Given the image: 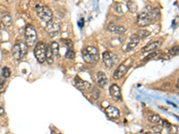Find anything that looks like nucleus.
<instances>
[{"mask_svg": "<svg viewBox=\"0 0 179 134\" xmlns=\"http://www.w3.org/2000/svg\"><path fill=\"white\" fill-rule=\"evenodd\" d=\"M11 75V71L9 68H7V67H4V68L2 69V76L4 78H9Z\"/></svg>", "mask_w": 179, "mask_h": 134, "instance_id": "a878e982", "label": "nucleus"}, {"mask_svg": "<svg viewBox=\"0 0 179 134\" xmlns=\"http://www.w3.org/2000/svg\"><path fill=\"white\" fill-rule=\"evenodd\" d=\"M170 127H171V128H172V130H173V131H171V133L175 134V133H176V132H177V126H175V125H170Z\"/></svg>", "mask_w": 179, "mask_h": 134, "instance_id": "7c9ffc66", "label": "nucleus"}, {"mask_svg": "<svg viewBox=\"0 0 179 134\" xmlns=\"http://www.w3.org/2000/svg\"><path fill=\"white\" fill-rule=\"evenodd\" d=\"M37 15L45 22H48L51 20H53V13L48 6H41L37 10Z\"/></svg>", "mask_w": 179, "mask_h": 134, "instance_id": "0eeeda50", "label": "nucleus"}, {"mask_svg": "<svg viewBox=\"0 0 179 134\" xmlns=\"http://www.w3.org/2000/svg\"><path fill=\"white\" fill-rule=\"evenodd\" d=\"M54 134H58V133H54Z\"/></svg>", "mask_w": 179, "mask_h": 134, "instance_id": "f704fd0d", "label": "nucleus"}, {"mask_svg": "<svg viewBox=\"0 0 179 134\" xmlns=\"http://www.w3.org/2000/svg\"><path fill=\"white\" fill-rule=\"evenodd\" d=\"M4 114H5V110H4V108H2V107L0 106V116L3 115Z\"/></svg>", "mask_w": 179, "mask_h": 134, "instance_id": "2f4dec72", "label": "nucleus"}, {"mask_svg": "<svg viewBox=\"0 0 179 134\" xmlns=\"http://www.w3.org/2000/svg\"><path fill=\"white\" fill-rule=\"evenodd\" d=\"M126 6H127V7H128L129 11L131 13H136L137 10H138V6L134 1H127Z\"/></svg>", "mask_w": 179, "mask_h": 134, "instance_id": "aec40b11", "label": "nucleus"}, {"mask_svg": "<svg viewBox=\"0 0 179 134\" xmlns=\"http://www.w3.org/2000/svg\"><path fill=\"white\" fill-rule=\"evenodd\" d=\"M97 83L100 88H104L108 83V78L107 75L103 72H98L96 74Z\"/></svg>", "mask_w": 179, "mask_h": 134, "instance_id": "4468645a", "label": "nucleus"}, {"mask_svg": "<svg viewBox=\"0 0 179 134\" xmlns=\"http://www.w3.org/2000/svg\"><path fill=\"white\" fill-rule=\"evenodd\" d=\"M46 50L47 45L43 42H38L34 48V56L37 61L42 64L46 61Z\"/></svg>", "mask_w": 179, "mask_h": 134, "instance_id": "39448f33", "label": "nucleus"}, {"mask_svg": "<svg viewBox=\"0 0 179 134\" xmlns=\"http://www.w3.org/2000/svg\"><path fill=\"white\" fill-rule=\"evenodd\" d=\"M108 30L110 31V32H113V33H116V34H123L125 32V28L124 26H121V25H117L113 22H110L108 25Z\"/></svg>", "mask_w": 179, "mask_h": 134, "instance_id": "f8f14e48", "label": "nucleus"}, {"mask_svg": "<svg viewBox=\"0 0 179 134\" xmlns=\"http://www.w3.org/2000/svg\"><path fill=\"white\" fill-rule=\"evenodd\" d=\"M148 120L150 124H157L159 123L160 121V116L159 114H151L148 117Z\"/></svg>", "mask_w": 179, "mask_h": 134, "instance_id": "412c9836", "label": "nucleus"}, {"mask_svg": "<svg viewBox=\"0 0 179 134\" xmlns=\"http://www.w3.org/2000/svg\"><path fill=\"white\" fill-rule=\"evenodd\" d=\"M105 112L108 114V117L112 118V119H118L120 117V112L119 110L117 108V107L112 106V105H108L105 108Z\"/></svg>", "mask_w": 179, "mask_h": 134, "instance_id": "9b49d317", "label": "nucleus"}, {"mask_svg": "<svg viewBox=\"0 0 179 134\" xmlns=\"http://www.w3.org/2000/svg\"><path fill=\"white\" fill-rule=\"evenodd\" d=\"M151 10L150 6H146L140 13L137 17V24L140 27H145L151 22Z\"/></svg>", "mask_w": 179, "mask_h": 134, "instance_id": "f03ea898", "label": "nucleus"}, {"mask_svg": "<svg viewBox=\"0 0 179 134\" xmlns=\"http://www.w3.org/2000/svg\"><path fill=\"white\" fill-rule=\"evenodd\" d=\"M75 57V52L73 49H67L66 53V58L73 60Z\"/></svg>", "mask_w": 179, "mask_h": 134, "instance_id": "b1692460", "label": "nucleus"}, {"mask_svg": "<svg viewBox=\"0 0 179 134\" xmlns=\"http://www.w3.org/2000/svg\"><path fill=\"white\" fill-rule=\"evenodd\" d=\"M126 72H127V66L124 64H121L114 73V79L115 80L121 79L125 74Z\"/></svg>", "mask_w": 179, "mask_h": 134, "instance_id": "ddd939ff", "label": "nucleus"}, {"mask_svg": "<svg viewBox=\"0 0 179 134\" xmlns=\"http://www.w3.org/2000/svg\"><path fill=\"white\" fill-rule=\"evenodd\" d=\"M162 43L160 41H155V42H152V43H150L148 44L147 46H145L143 49H142V52L143 53H150V52H153L154 50L159 48L161 47Z\"/></svg>", "mask_w": 179, "mask_h": 134, "instance_id": "2eb2a0df", "label": "nucleus"}, {"mask_svg": "<svg viewBox=\"0 0 179 134\" xmlns=\"http://www.w3.org/2000/svg\"><path fill=\"white\" fill-rule=\"evenodd\" d=\"M92 97L96 100V99H98L99 98V89H94L92 91Z\"/></svg>", "mask_w": 179, "mask_h": 134, "instance_id": "cd10ccee", "label": "nucleus"}, {"mask_svg": "<svg viewBox=\"0 0 179 134\" xmlns=\"http://www.w3.org/2000/svg\"><path fill=\"white\" fill-rule=\"evenodd\" d=\"M145 134H160L159 132H154V133H152V132H147Z\"/></svg>", "mask_w": 179, "mask_h": 134, "instance_id": "473e14b6", "label": "nucleus"}, {"mask_svg": "<svg viewBox=\"0 0 179 134\" xmlns=\"http://www.w3.org/2000/svg\"><path fill=\"white\" fill-rule=\"evenodd\" d=\"M24 38H25V42H26L27 46H32L36 43L37 32H36V30L32 25L29 24V25H27L26 28H25Z\"/></svg>", "mask_w": 179, "mask_h": 134, "instance_id": "20e7f679", "label": "nucleus"}, {"mask_svg": "<svg viewBox=\"0 0 179 134\" xmlns=\"http://www.w3.org/2000/svg\"><path fill=\"white\" fill-rule=\"evenodd\" d=\"M109 93L110 96L113 99L116 101H121L122 100V95H121V89L117 84H112L109 87Z\"/></svg>", "mask_w": 179, "mask_h": 134, "instance_id": "1a4fd4ad", "label": "nucleus"}, {"mask_svg": "<svg viewBox=\"0 0 179 134\" xmlns=\"http://www.w3.org/2000/svg\"><path fill=\"white\" fill-rule=\"evenodd\" d=\"M46 61L48 62V64H52L54 62V56L52 52L50 50L49 46H47V50H46Z\"/></svg>", "mask_w": 179, "mask_h": 134, "instance_id": "6ab92c4d", "label": "nucleus"}, {"mask_svg": "<svg viewBox=\"0 0 179 134\" xmlns=\"http://www.w3.org/2000/svg\"><path fill=\"white\" fill-rule=\"evenodd\" d=\"M83 60L88 64H92L99 60V51L95 47H87L82 51Z\"/></svg>", "mask_w": 179, "mask_h": 134, "instance_id": "f257e3e1", "label": "nucleus"}, {"mask_svg": "<svg viewBox=\"0 0 179 134\" xmlns=\"http://www.w3.org/2000/svg\"><path fill=\"white\" fill-rule=\"evenodd\" d=\"M102 60H103L104 64L108 67V68H112L113 66H115L117 62H118V57L112 52L106 51L102 55Z\"/></svg>", "mask_w": 179, "mask_h": 134, "instance_id": "423d86ee", "label": "nucleus"}, {"mask_svg": "<svg viewBox=\"0 0 179 134\" xmlns=\"http://www.w3.org/2000/svg\"><path fill=\"white\" fill-rule=\"evenodd\" d=\"M6 82V80H5V78L3 76L0 75V89H2L3 87H4V84Z\"/></svg>", "mask_w": 179, "mask_h": 134, "instance_id": "c756f323", "label": "nucleus"}, {"mask_svg": "<svg viewBox=\"0 0 179 134\" xmlns=\"http://www.w3.org/2000/svg\"><path fill=\"white\" fill-rule=\"evenodd\" d=\"M159 17H160V13H159V9H157V8L153 9V8H152V10H151V20H152V21H153V20L157 21V20L159 19Z\"/></svg>", "mask_w": 179, "mask_h": 134, "instance_id": "4be33fe9", "label": "nucleus"}, {"mask_svg": "<svg viewBox=\"0 0 179 134\" xmlns=\"http://www.w3.org/2000/svg\"><path fill=\"white\" fill-rule=\"evenodd\" d=\"M158 54H159L158 51H153V52H151L149 56H147V57L144 58V61H147V60H150V59H151V58H153V57H155L158 55Z\"/></svg>", "mask_w": 179, "mask_h": 134, "instance_id": "c85d7f7f", "label": "nucleus"}, {"mask_svg": "<svg viewBox=\"0 0 179 134\" xmlns=\"http://www.w3.org/2000/svg\"><path fill=\"white\" fill-rule=\"evenodd\" d=\"M62 42H64V44L68 47V49H73V44L71 39H62Z\"/></svg>", "mask_w": 179, "mask_h": 134, "instance_id": "bb28decb", "label": "nucleus"}, {"mask_svg": "<svg viewBox=\"0 0 179 134\" xmlns=\"http://www.w3.org/2000/svg\"><path fill=\"white\" fill-rule=\"evenodd\" d=\"M74 85L75 87L77 88L78 89L80 90H89L90 89H91L92 85L91 83H89L88 82H85V80H83L79 78H75L74 79Z\"/></svg>", "mask_w": 179, "mask_h": 134, "instance_id": "9d476101", "label": "nucleus"}, {"mask_svg": "<svg viewBox=\"0 0 179 134\" xmlns=\"http://www.w3.org/2000/svg\"><path fill=\"white\" fill-rule=\"evenodd\" d=\"M49 47H50V50L52 52L53 56L56 57L57 58H59L60 57V54H59V45L57 42L56 41H52L49 45Z\"/></svg>", "mask_w": 179, "mask_h": 134, "instance_id": "f3484780", "label": "nucleus"}, {"mask_svg": "<svg viewBox=\"0 0 179 134\" xmlns=\"http://www.w3.org/2000/svg\"><path fill=\"white\" fill-rule=\"evenodd\" d=\"M1 20H2V22H3V24H4V25H6V26H7V27L11 26V25H12V23H13V20H12V17H11V15H9L8 13H4V15H2V18H1Z\"/></svg>", "mask_w": 179, "mask_h": 134, "instance_id": "a211bd4d", "label": "nucleus"}, {"mask_svg": "<svg viewBox=\"0 0 179 134\" xmlns=\"http://www.w3.org/2000/svg\"><path fill=\"white\" fill-rule=\"evenodd\" d=\"M139 42H140V38L138 37L137 34H134L133 36L130 37L129 42H128V44H127V47H126V50L127 51L133 50L138 45Z\"/></svg>", "mask_w": 179, "mask_h": 134, "instance_id": "dca6fc26", "label": "nucleus"}, {"mask_svg": "<svg viewBox=\"0 0 179 134\" xmlns=\"http://www.w3.org/2000/svg\"><path fill=\"white\" fill-rule=\"evenodd\" d=\"M137 35H138V37L140 38H147V37H149L150 35V32L149 31H146V30H142V31H140L138 32Z\"/></svg>", "mask_w": 179, "mask_h": 134, "instance_id": "5701e85b", "label": "nucleus"}, {"mask_svg": "<svg viewBox=\"0 0 179 134\" xmlns=\"http://www.w3.org/2000/svg\"><path fill=\"white\" fill-rule=\"evenodd\" d=\"M28 46L26 45V43L22 41H18L13 47V56H14V57L16 60H21L26 56Z\"/></svg>", "mask_w": 179, "mask_h": 134, "instance_id": "7ed1b4c3", "label": "nucleus"}, {"mask_svg": "<svg viewBox=\"0 0 179 134\" xmlns=\"http://www.w3.org/2000/svg\"><path fill=\"white\" fill-rule=\"evenodd\" d=\"M178 53H179V48H178V46H177V45L175 46V47H173L169 51V54L170 56H172V57L177 56Z\"/></svg>", "mask_w": 179, "mask_h": 134, "instance_id": "393cba45", "label": "nucleus"}, {"mask_svg": "<svg viewBox=\"0 0 179 134\" xmlns=\"http://www.w3.org/2000/svg\"><path fill=\"white\" fill-rule=\"evenodd\" d=\"M60 31V24L58 22L55 20H51L50 22H47L46 25V31L48 33L50 37L56 36Z\"/></svg>", "mask_w": 179, "mask_h": 134, "instance_id": "6e6552de", "label": "nucleus"}, {"mask_svg": "<svg viewBox=\"0 0 179 134\" xmlns=\"http://www.w3.org/2000/svg\"><path fill=\"white\" fill-rule=\"evenodd\" d=\"M176 89H178V82H176Z\"/></svg>", "mask_w": 179, "mask_h": 134, "instance_id": "72a5a7b5", "label": "nucleus"}]
</instances>
